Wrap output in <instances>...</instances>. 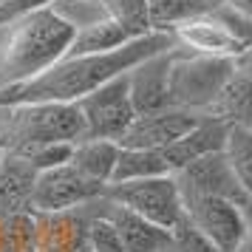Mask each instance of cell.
I'll return each instance as SVG.
<instances>
[{
  "label": "cell",
  "mask_w": 252,
  "mask_h": 252,
  "mask_svg": "<svg viewBox=\"0 0 252 252\" xmlns=\"http://www.w3.org/2000/svg\"><path fill=\"white\" fill-rule=\"evenodd\" d=\"M232 74V57L190 54L176 46L170 63V108L187 111L193 116H210Z\"/></svg>",
  "instance_id": "cell-4"
},
{
  "label": "cell",
  "mask_w": 252,
  "mask_h": 252,
  "mask_svg": "<svg viewBox=\"0 0 252 252\" xmlns=\"http://www.w3.org/2000/svg\"><path fill=\"white\" fill-rule=\"evenodd\" d=\"M176 46L159 51L153 57H145L125 74L130 105L136 114H150L170 108V63Z\"/></svg>",
  "instance_id": "cell-11"
},
{
  "label": "cell",
  "mask_w": 252,
  "mask_h": 252,
  "mask_svg": "<svg viewBox=\"0 0 252 252\" xmlns=\"http://www.w3.org/2000/svg\"><path fill=\"white\" fill-rule=\"evenodd\" d=\"M244 238H247V241L252 244V207L247 210V235H244Z\"/></svg>",
  "instance_id": "cell-30"
},
{
  "label": "cell",
  "mask_w": 252,
  "mask_h": 252,
  "mask_svg": "<svg viewBox=\"0 0 252 252\" xmlns=\"http://www.w3.org/2000/svg\"><path fill=\"white\" fill-rule=\"evenodd\" d=\"M173 43L182 51L207 54V57H235L241 51V43L210 12L173 29Z\"/></svg>",
  "instance_id": "cell-14"
},
{
  "label": "cell",
  "mask_w": 252,
  "mask_h": 252,
  "mask_svg": "<svg viewBox=\"0 0 252 252\" xmlns=\"http://www.w3.org/2000/svg\"><path fill=\"white\" fill-rule=\"evenodd\" d=\"M127 37L122 29L111 20H99V23L88 26V29H80L71 34V43L65 48L63 57H85V54H105V51H114V48L125 46Z\"/></svg>",
  "instance_id": "cell-19"
},
{
  "label": "cell",
  "mask_w": 252,
  "mask_h": 252,
  "mask_svg": "<svg viewBox=\"0 0 252 252\" xmlns=\"http://www.w3.org/2000/svg\"><path fill=\"white\" fill-rule=\"evenodd\" d=\"M173 179L179 184L182 198H198V195H210V198H227L241 207H252V198L241 190L235 173L229 170L224 153H210L201 159L190 161L187 167L173 173Z\"/></svg>",
  "instance_id": "cell-9"
},
{
  "label": "cell",
  "mask_w": 252,
  "mask_h": 252,
  "mask_svg": "<svg viewBox=\"0 0 252 252\" xmlns=\"http://www.w3.org/2000/svg\"><path fill=\"white\" fill-rule=\"evenodd\" d=\"M105 187L91 182L88 176H82L74 164H60L51 170L37 173L29 195V213L34 216H48V213H68L77 207L88 204L91 198L102 195Z\"/></svg>",
  "instance_id": "cell-7"
},
{
  "label": "cell",
  "mask_w": 252,
  "mask_h": 252,
  "mask_svg": "<svg viewBox=\"0 0 252 252\" xmlns=\"http://www.w3.org/2000/svg\"><path fill=\"white\" fill-rule=\"evenodd\" d=\"M216 0H148V14H150V29L173 34V29L182 23L201 17L213 9Z\"/></svg>",
  "instance_id": "cell-20"
},
{
  "label": "cell",
  "mask_w": 252,
  "mask_h": 252,
  "mask_svg": "<svg viewBox=\"0 0 252 252\" xmlns=\"http://www.w3.org/2000/svg\"><path fill=\"white\" fill-rule=\"evenodd\" d=\"M218 3H224V6H229V9H235V12L252 17V0H218Z\"/></svg>",
  "instance_id": "cell-29"
},
{
  "label": "cell",
  "mask_w": 252,
  "mask_h": 252,
  "mask_svg": "<svg viewBox=\"0 0 252 252\" xmlns=\"http://www.w3.org/2000/svg\"><path fill=\"white\" fill-rule=\"evenodd\" d=\"M34 213L20 210L0 216V252H34Z\"/></svg>",
  "instance_id": "cell-24"
},
{
  "label": "cell",
  "mask_w": 252,
  "mask_h": 252,
  "mask_svg": "<svg viewBox=\"0 0 252 252\" xmlns=\"http://www.w3.org/2000/svg\"><path fill=\"white\" fill-rule=\"evenodd\" d=\"M71 148H74V145H68V142H54V145H40V148L26 150L20 156H23L37 173H43V170H51V167L65 164V161L71 159Z\"/></svg>",
  "instance_id": "cell-27"
},
{
  "label": "cell",
  "mask_w": 252,
  "mask_h": 252,
  "mask_svg": "<svg viewBox=\"0 0 252 252\" xmlns=\"http://www.w3.org/2000/svg\"><path fill=\"white\" fill-rule=\"evenodd\" d=\"M85 136L80 108L74 102H6L0 105V153L20 156L54 142H80Z\"/></svg>",
  "instance_id": "cell-3"
},
{
  "label": "cell",
  "mask_w": 252,
  "mask_h": 252,
  "mask_svg": "<svg viewBox=\"0 0 252 252\" xmlns=\"http://www.w3.org/2000/svg\"><path fill=\"white\" fill-rule=\"evenodd\" d=\"M210 116L235 127H252V80L241 77L235 71L229 77V82L224 85L221 96L216 99Z\"/></svg>",
  "instance_id": "cell-18"
},
{
  "label": "cell",
  "mask_w": 252,
  "mask_h": 252,
  "mask_svg": "<svg viewBox=\"0 0 252 252\" xmlns=\"http://www.w3.org/2000/svg\"><path fill=\"white\" fill-rule=\"evenodd\" d=\"M74 29L48 6L0 26V91L34 80L51 68L71 43Z\"/></svg>",
  "instance_id": "cell-2"
},
{
  "label": "cell",
  "mask_w": 252,
  "mask_h": 252,
  "mask_svg": "<svg viewBox=\"0 0 252 252\" xmlns=\"http://www.w3.org/2000/svg\"><path fill=\"white\" fill-rule=\"evenodd\" d=\"M105 17L116 23L127 37H145L150 34V14L148 0H102Z\"/></svg>",
  "instance_id": "cell-23"
},
{
  "label": "cell",
  "mask_w": 252,
  "mask_h": 252,
  "mask_svg": "<svg viewBox=\"0 0 252 252\" xmlns=\"http://www.w3.org/2000/svg\"><path fill=\"white\" fill-rule=\"evenodd\" d=\"M173 34L150 32L145 37H133L125 46L105 51V54H85V57H60L51 68L37 74L34 80L0 91V105L6 102H80L82 96L96 91L99 85L122 77L145 57L173 48Z\"/></svg>",
  "instance_id": "cell-1"
},
{
  "label": "cell",
  "mask_w": 252,
  "mask_h": 252,
  "mask_svg": "<svg viewBox=\"0 0 252 252\" xmlns=\"http://www.w3.org/2000/svg\"><path fill=\"white\" fill-rule=\"evenodd\" d=\"M48 9L65 26H71L74 32L88 29V26L99 23V20H108L102 0H48Z\"/></svg>",
  "instance_id": "cell-25"
},
{
  "label": "cell",
  "mask_w": 252,
  "mask_h": 252,
  "mask_svg": "<svg viewBox=\"0 0 252 252\" xmlns=\"http://www.w3.org/2000/svg\"><path fill=\"white\" fill-rule=\"evenodd\" d=\"M74 105L80 108L82 127H85L82 139H108V142L119 145L122 133L127 130V125L136 116L133 105H130L125 74L99 85L96 91H91L88 96H82L80 102Z\"/></svg>",
  "instance_id": "cell-6"
},
{
  "label": "cell",
  "mask_w": 252,
  "mask_h": 252,
  "mask_svg": "<svg viewBox=\"0 0 252 252\" xmlns=\"http://www.w3.org/2000/svg\"><path fill=\"white\" fill-rule=\"evenodd\" d=\"M37 179V170L14 153H0V216L20 213L29 207L32 184Z\"/></svg>",
  "instance_id": "cell-16"
},
{
  "label": "cell",
  "mask_w": 252,
  "mask_h": 252,
  "mask_svg": "<svg viewBox=\"0 0 252 252\" xmlns=\"http://www.w3.org/2000/svg\"><path fill=\"white\" fill-rule=\"evenodd\" d=\"M232 65H235V71H238L241 77H247V80H252V46L241 48L238 54L232 57Z\"/></svg>",
  "instance_id": "cell-28"
},
{
  "label": "cell",
  "mask_w": 252,
  "mask_h": 252,
  "mask_svg": "<svg viewBox=\"0 0 252 252\" xmlns=\"http://www.w3.org/2000/svg\"><path fill=\"white\" fill-rule=\"evenodd\" d=\"M99 207H102V216L116 227L125 252H159L161 244L167 241V229L150 224V221H145L142 216L130 213L125 207L114 204L105 193L99 198Z\"/></svg>",
  "instance_id": "cell-15"
},
{
  "label": "cell",
  "mask_w": 252,
  "mask_h": 252,
  "mask_svg": "<svg viewBox=\"0 0 252 252\" xmlns=\"http://www.w3.org/2000/svg\"><path fill=\"white\" fill-rule=\"evenodd\" d=\"M201 116H193L179 108H161L150 114H136L133 122L119 139V148H136V150H161L182 139Z\"/></svg>",
  "instance_id": "cell-10"
},
{
  "label": "cell",
  "mask_w": 252,
  "mask_h": 252,
  "mask_svg": "<svg viewBox=\"0 0 252 252\" xmlns=\"http://www.w3.org/2000/svg\"><path fill=\"white\" fill-rule=\"evenodd\" d=\"M159 252H218V250L184 216L173 229H167V241L161 244Z\"/></svg>",
  "instance_id": "cell-26"
},
{
  "label": "cell",
  "mask_w": 252,
  "mask_h": 252,
  "mask_svg": "<svg viewBox=\"0 0 252 252\" xmlns=\"http://www.w3.org/2000/svg\"><path fill=\"white\" fill-rule=\"evenodd\" d=\"M34 252H91L85 235V213L80 207L68 213L34 216Z\"/></svg>",
  "instance_id": "cell-13"
},
{
  "label": "cell",
  "mask_w": 252,
  "mask_h": 252,
  "mask_svg": "<svg viewBox=\"0 0 252 252\" xmlns=\"http://www.w3.org/2000/svg\"><path fill=\"white\" fill-rule=\"evenodd\" d=\"M105 195L114 204L136 213V216H142L145 221H150L161 229H173L184 218V201L173 176L111 182L105 187Z\"/></svg>",
  "instance_id": "cell-5"
},
{
  "label": "cell",
  "mask_w": 252,
  "mask_h": 252,
  "mask_svg": "<svg viewBox=\"0 0 252 252\" xmlns=\"http://www.w3.org/2000/svg\"><path fill=\"white\" fill-rule=\"evenodd\" d=\"M227 130H229L227 122H221V119H216V116H201L182 139H176L173 145L161 148L170 173H179L182 167H187L190 161L201 159V156L221 153V150H224Z\"/></svg>",
  "instance_id": "cell-12"
},
{
  "label": "cell",
  "mask_w": 252,
  "mask_h": 252,
  "mask_svg": "<svg viewBox=\"0 0 252 252\" xmlns=\"http://www.w3.org/2000/svg\"><path fill=\"white\" fill-rule=\"evenodd\" d=\"M221 153H224V159H227L229 170L235 173L241 190L252 198V127L229 125Z\"/></svg>",
  "instance_id": "cell-22"
},
{
  "label": "cell",
  "mask_w": 252,
  "mask_h": 252,
  "mask_svg": "<svg viewBox=\"0 0 252 252\" xmlns=\"http://www.w3.org/2000/svg\"><path fill=\"white\" fill-rule=\"evenodd\" d=\"M184 201V216L201 235H204L218 252H235L244 235H247V210L235 201L227 198H182Z\"/></svg>",
  "instance_id": "cell-8"
},
{
  "label": "cell",
  "mask_w": 252,
  "mask_h": 252,
  "mask_svg": "<svg viewBox=\"0 0 252 252\" xmlns=\"http://www.w3.org/2000/svg\"><path fill=\"white\" fill-rule=\"evenodd\" d=\"M116 159H119V145L116 142H108V139H80L71 148L68 164H74L91 182L108 187L111 179H114Z\"/></svg>",
  "instance_id": "cell-17"
},
{
  "label": "cell",
  "mask_w": 252,
  "mask_h": 252,
  "mask_svg": "<svg viewBox=\"0 0 252 252\" xmlns=\"http://www.w3.org/2000/svg\"><path fill=\"white\" fill-rule=\"evenodd\" d=\"M153 176H173L161 150H136L119 148V159L111 182H130V179H153Z\"/></svg>",
  "instance_id": "cell-21"
}]
</instances>
